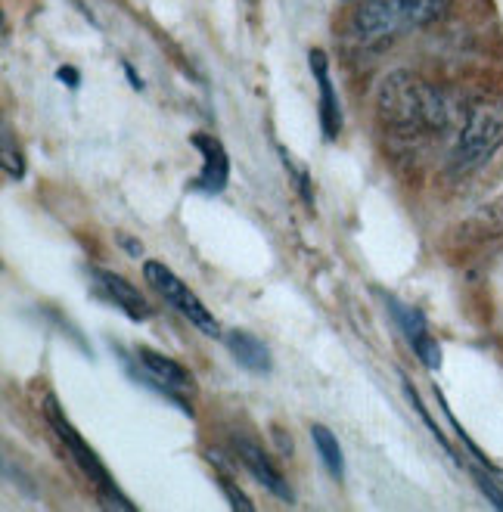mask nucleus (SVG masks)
<instances>
[{
    "label": "nucleus",
    "mask_w": 503,
    "mask_h": 512,
    "mask_svg": "<svg viewBox=\"0 0 503 512\" xmlns=\"http://www.w3.org/2000/svg\"><path fill=\"white\" fill-rule=\"evenodd\" d=\"M376 109L382 122L404 137L445 128L448 122L445 97L435 94L426 81H420L410 72H392L382 78L379 94H376Z\"/></svg>",
    "instance_id": "nucleus-1"
},
{
    "label": "nucleus",
    "mask_w": 503,
    "mask_h": 512,
    "mask_svg": "<svg viewBox=\"0 0 503 512\" xmlns=\"http://www.w3.org/2000/svg\"><path fill=\"white\" fill-rule=\"evenodd\" d=\"M451 7L454 0H361L354 7L351 28L367 44H386L438 22Z\"/></svg>",
    "instance_id": "nucleus-2"
},
{
    "label": "nucleus",
    "mask_w": 503,
    "mask_h": 512,
    "mask_svg": "<svg viewBox=\"0 0 503 512\" xmlns=\"http://www.w3.org/2000/svg\"><path fill=\"white\" fill-rule=\"evenodd\" d=\"M503 146V100L488 97L469 109L466 122L457 134V143L451 146L448 171L454 177L476 174L482 165H488L497 149Z\"/></svg>",
    "instance_id": "nucleus-3"
},
{
    "label": "nucleus",
    "mask_w": 503,
    "mask_h": 512,
    "mask_svg": "<svg viewBox=\"0 0 503 512\" xmlns=\"http://www.w3.org/2000/svg\"><path fill=\"white\" fill-rule=\"evenodd\" d=\"M44 413H47V423H50V429L56 432V438H59V444H63L66 450H69V457L75 460V466L81 469V475L91 481V485L97 488V494H100V503L106 506V509H125V512H131L134 509V503L118 491V485H115V478L109 475V469L103 466V460L97 457V450L87 444L78 432H75V426L66 419V413L59 410V404H56V398L50 395L47 401H44Z\"/></svg>",
    "instance_id": "nucleus-4"
},
{
    "label": "nucleus",
    "mask_w": 503,
    "mask_h": 512,
    "mask_svg": "<svg viewBox=\"0 0 503 512\" xmlns=\"http://www.w3.org/2000/svg\"><path fill=\"white\" fill-rule=\"evenodd\" d=\"M128 373L143 382L146 388H153L159 398H165L171 407L184 410L193 416V395H196V379L190 376L187 367L177 364L174 357L159 354L153 348H134V354L125 360Z\"/></svg>",
    "instance_id": "nucleus-5"
},
{
    "label": "nucleus",
    "mask_w": 503,
    "mask_h": 512,
    "mask_svg": "<svg viewBox=\"0 0 503 512\" xmlns=\"http://www.w3.org/2000/svg\"><path fill=\"white\" fill-rule=\"evenodd\" d=\"M143 277H146V283H150L177 314H181L184 320H190V323L199 329V333L212 336V339L224 336V333H221V323L215 320V314L202 305L199 295H196L181 277H177L171 267H165L162 261H146V264H143Z\"/></svg>",
    "instance_id": "nucleus-6"
},
{
    "label": "nucleus",
    "mask_w": 503,
    "mask_h": 512,
    "mask_svg": "<svg viewBox=\"0 0 503 512\" xmlns=\"http://www.w3.org/2000/svg\"><path fill=\"white\" fill-rule=\"evenodd\" d=\"M379 295H382V301H386V308L392 311L395 323L401 326V333H404V339L410 342V348L417 351V357L423 360V367H426V370H438V367H441V348H438L435 336L429 333L426 317H423L417 308L404 305L401 298L389 295V292H379Z\"/></svg>",
    "instance_id": "nucleus-7"
},
{
    "label": "nucleus",
    "mask_w": 503,
    "mask_h": 512,
    "mask_svg": "<svg viewBox=\"0 0 503 512\" xmlns=\"http://www.w3.org/2000/svg\"><path fill=\"white\" fill-rule=\"evenodd\" d=\"M190 143L196 146V153L202 156V171L199 177L190 184L193 193H202V196H218L227 190V180H230V156L227 149L218 137L212 134H193Z\"/></svg>",
    "instance_id": "nucleus-8"
},
{
    "label": "nucleus",
    "mask_w": 503,
    "mask_h": 512,
    "mask_svg": "<svg viewBox=\"0 0 503 512\" xmlns=\"http://www.w3.org/2000/svg\"><path fill=\"white\" fill-rule=\"evenodd\" d=\"M91 283H94L97 295L106 298L109 305H115L128 320L143 323V320H150V317H153L150 301H146L125 277L112 274V270H106V267H91Z\"/></svg>",
    "instance_id": "nucleus-9"
},
{
    "label": "nucleus",
    "mask_w": 503,
    "mask_h": 512,
    "mask_svg": "<svg viewBox=\"0 0 503 512\" xmlns=\"http://www.w3.org/2000/svg\"><path fill=\"white\" fill-rule=\"evenodd\" d=\"M233 450H236V457H240V463L246 466V472L258 481V485H261L264 491H271L274 497L292 503V488H289V481L283 478V472L274 466V460H271L268 454H264V450H261L252 438H240V435H236V438H233Z\"/></svg>",
    "instance_id": "nucleus-10"
},
{
    "label": "nucleus",
    "mask_w": 503,
    "mask_h": 512,
    "mask_svg": "<svg viewBox=\"0 0 503 512\" xmlns=\"http://www.w3.org/2000/svg\"><path fill=\"white\" fill-rule=\"evenodd\" d=\"M308 66L317 84V94H320V128L327 140H336L342 134V106H339V94L333 87L330 78V59L323 50H311L308 53Z\"/></svg>",
    "instance_id": "nucleus-11"
},
{
    "label": "nucleus",
    "mask_w": 503,
    "mask_h": 512,
    "mask_svg": "<svg viewBox=\"0 0 503 512\" xmlns=\"http://www.w3.org/2000/svg\"><path fill=\"white\" fill-rule=\"evenodd\" d=\"M227 351L233 354V360L240 367H246L249 373L255 376H268L274 370V357L268 351V345H264L258 336L246 333V329H227V333L221 336Z\"/></svg>",
    "instance_id": "nucleus-12"
},
{
    "label": "nucleus",
    "mask_w": 503,
    "mask_h": 512,
    "mask_svg": "<svg viewBox=\"0 0 503 512\" xmlns=\"http://www.w3.org/2000/svg\"><path fill=\"white\" fill-rule=\"evenodd\" d=\"M463 239H469V243H485V239H494L503 233V199L479 208L476 215H469L466 224L460 227Z\"/></svg>",
    "instance_id": "nucleus-13"
},
{
    "label": "nucleus",
    "mask_w": 503,
    "mask_h": 512,
    "mask_svg": "<svg viewBox=\"0 0 503 512\" xmlns=\"http://www.w3.org/2000/svg\"><path fill=\"white\" fill-rule=\"evenodd\" d=\"M311 438H314V447H317V454L323 460V466H327V472L342 481L345 478V454H342V444L339 438L333 435L330 426H323V423H314L311 426Z\"/></svg>",
    "instance_id": "nucleus-14"
},
{
    "label": "nucleus",
    "mask_w": 503,
    "mask_h": 512,
    "mask_svg": "<svg viewBox=\"0 0 503 512\" xmlns=\"http://www.w3.org/2000/svg\"><path fill=\"white\" fill-rule=\"evenodd\" d=\"M401 385H404V395H407L410 407H413V410H417V413H420V419H423V423H426V429L432 432V438L438 441V447H441V450H445V454H448V460H451V463H457V466H460V460H457V454H454V447H451V441L445 438V432H441V429H438V423H435V419L429 416L426 404H423V401H420V395H417V388H413V385H410L407 379H404Z\"/></svg>",
    "instance_id": "nucleus-15"
},
{
    "label": "nucleus",
    "mask_w": 503,
    "mask_h": 512,
    "mask_svg": "<svg viewBox=\"0 0 503 512\" xmlns=\"http://www.w3.org/2000/svg\"><path fill=\"white\" fill-rule=\"evenodd\" d=\"M280 159H283V165H286V174L295 180V187H299V196L305 199V205L308 208H314V187H311V174H308V168L295 159L292 153H286V149L280 146Z\"/></svg>",
    "instance_id": "nucleus-16"
},
{
    "label": "nucleus",
    "mask_w": 503,
    "mask_h": 512,
    "mask_svg": "<svg viewBox=\"0 0 503 512\" xmlns=\"http://www.w3.org/2000/svg\"><path fill=\"white\" fill-rule=\"evenodd\" d=\"M4 171L13 177V180H22L25 177V159H22V153L16 149V143H13V134H10V128L4 125Z\"/></svg>",
    "instance_id": "nucleus-17"
},
{
    "label": "nucleus",
    "mask_w": 503,
    "mask_h": 512,
    "mask_svg": "<svg viewBox=\"0 0 503 512\" xmlns=\"http://www.w3.org/2000/svg\"><path fill=\"white\" fill-rule=\"evenodd\" d=\"M218 481H221V488H224V494H227V500H230V506H233V509H255V503H252L240 488H236L227 475H218Z\"/></svg>",
    "instance_id": "nucleus-18"
},
{
    "label": "nucleus",
    "mask_w": 503,
    "mask_h": 512,
    "mask_svg": "<svg viewBox=\"0 0 503 512\" xmlns=\"http://www.w3.org/2000/svg\"><path fill=\"white\" fill-rule=\"evenodd\" d=\"M472 475H476V481H479L482 494H485V497H488V500H491L497 509H503V491H500V488L494 485V481H491V478L482 472V466H479V469H472Z\"/></svg>",
    "instance_id": "nucleus-19"
},
{
    "label": "nucleus",
    "mask_w": 503,
    "mask_h": 512,
    "mask_svg": "<svg viewBox=\"0 0 503 512\" xmlns=\"http://www.w3.org/2000/svg\"><path fill=\"white\" fill-rule=\"evenodd\" d=\"M56 78L63 81V84H69L72 90H78V84H81V78H78V72H75L72 66H63V69H59V72H56Z\"/></svg>",
    "instance_id": "nucleus-20"
},
{
    "label": "nucleus",
    "mask_w": 503,
    "mask_h": 512,
    "mask_svg": "<svg viewBox=\"0 0 503 512\" xmlns=\"http://www.w3.org/2000/svg\"><path fill=\"white\" fill-rule=\"evenodd\" d=\"M118 239H122V246H125V249H128V252H131V255H134V258H137V255H140V249H137V246H134V239H128V236H118Z\"/></svg>",
    "instance_id": "nucleus-21"
},
{
    "label": "nucleus",
    "mask_w": 503,
    "mask_h": 512,
    "mask_svg": "<svg viewBox=\"0 0 503 512\" xmlns=\"http://www.w3.org/2000/svg\"><path fill=\"white\" fill-rule=\"evenodd\" d=\"M125 75H128V78H131V84H134V87H137V90H143V81H140V78H137V75H134V69H131V66H128V63H125Z\"/></svg>",
    "instance_id": "nucleus-22"
},
{
    "label": "nucleus",
    "mask_w": 503,
    "mask_h": 512,
    "mask_svg": "<svg viewBox=\"0 0 503 512\" xmlns=\"http://www.w3.org/2000/svg\"><path fill=\"white\" fill-rule=\"evenodd\" d=\"M249 4H255V0H249Z\"/></svg>",
    "instance_id": "nucleus-23"
}]
</instances>
